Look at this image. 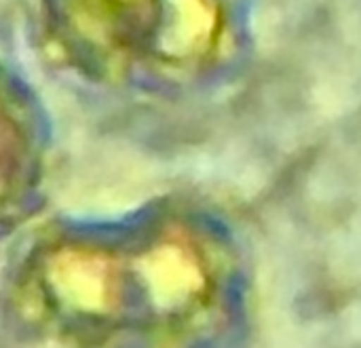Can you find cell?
I'll return each mask as SVG.
<instances>
[{
	"instance_id": "6da1fadb",
	"label": "cell",
	"mask_w": 361,
	"mask_h": 348,
	"mask_svg": "<svg viewBox=\"0 0 361 348\" xmlns=\"http://www.w3.org/2000/svg\"><path fill=\"white\" fill-rule=\"evenodd\" d=\"M127 281L129 271L114 251L87 243L53 247L36 271L44 304L78 325L116 321L127 304Z\"/></svg>"
},
{
	"instance_id": "7a4b0ae2",
	"label": "cell",
	"mask_w": 361,
	"mask_h": 348,
	"mask_svg": "<svg viewBox=\"0 0 361 348\" xmlns=\"http://www.w3.org/2000/svg\"><path fill=\"white\" fill-rule=\"evenodd\" d=\"M70 36L89 55L118 61L154 49L167 0H57Z\"/></svg>"
},
{
	"instance_id": "3957f363",
	"label": "cell",
	"mask_w": 361,
	"mask_h": 348,
	"mask_svg": "<svg viewBox=\"0 0 361 348\" xmlns=\"http://www.w3.org/2000/svg\"><path fill=\"white\" fill-rule=\"evenodd\" d=\"M133 273L150 306L161 317L186 315L207 294L205 266L184 241L163 239L150 245L133 262Z\"/></svg>"
},
{
	"instance_id": "277c9868",
	"label": "cell",
	"mask_w": 361,
	"mask_h": 348,
	"mask_svg": "<svg viewBox=\"0 0 361 348\" xmlns=\"http://www.w3.org/2000/svg\"><path fill=\"white\" fill-rule=\"evenodd\" d=\"M21 167V135L8 110L0 101V203L8 197Z\"/></svg>"
}]
</instances>
